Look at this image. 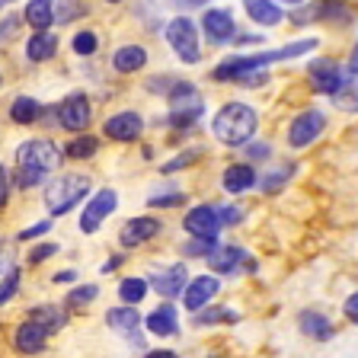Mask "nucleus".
<instances>
[{"label": "nucleus", "mask_w": 358, "mask_h": 358, "mask_svg": "<svg viewBox=\"0 0 358 358\" xmlns=\"http://www.w3.org/2000/svg\"><path fill=\"white\" fill-rule=\"evenodd\" d=\"M7 192H10V179H7V170L0 166V205H7Z\"/></svg>", "instance_id": "37998d69"}, {"label": "nucleus", "mask_w": 358, "mask_h": 358, "mask_svg": "<svg viewBox=\"0 0 358 358\" xmlns=\"http://www.w3.org/2000/svg\"><path fill=\"white\" fill-rule=\"evenodd\" d=\"M148 64V52H144L141 45H122L119 52L112 55V67L119 71V74H134V71H141Z\"/></svg>", "instance_id": "aec40b11"}, {"label": "nucleus", "mask_w": 358, "mask_h": 358, "mask_svg": "<svg viewBox=\"0 0 358 358\" xmlns=\"http://www.w3.org/2000/svg\"><path fill=\"white\" fill-rule=\"evenodd\" d=\"M55 48H58V38L52 36V32H36V36L26 42V55H29V61H48L55 58Z\"/></svg>", "instance_id": "b1692460"}, {"label": "nucleus", "mask_w": 358, "mask_h": 358, "mask_svg": "<svg viewBox=\"0 0 358 358\" xmlns=\"http://www.w3.org/2000/svg\"><path fill=\"white\" fill-rule=\"evenodd\" d=\"M256 109H250V106L243 103H227L221 112L215 115V138L224 144H231V148H237V144H246L250 138L256 134Z\"/></svg>", "instance_id": "f257e3e1"}, {"label": "nucleus", "mask_w": 358, "mask_h": 358, "mask_svg": "<svg viewBox=\"0 0 358 358\" xmlns=\"http://www.w3.org/2000/svg\"><path fill=\"white\" fill-rule=\"evenodd\" d=\"M52 231V221H42V224H32L29 231H20L16 234V240H36V237H42V234H48Z\"/></svg>", "instance_id": "58836bf2"}, {"label": "nucleus", "mask_w": 358, "mask_h": 358, "mask_svg": "<svg viewBox=\"0 0 358 358\" xmlns=\"http://www.w3.org/2000/svg\"><path fill=\"white\" fill-rule=\"evenodd\" d=\"M285 3H301V0H285Z\"/></svg>", "instance_id": "3c124183"}, {"label": "nucleus", "mask_w": 358, "mask_h": 358, "mask_svg": "<svg viewBox=\"0 0 358 358\" xmlns=\"http://www.w3.org/2000/svg\"><path fill=\"white\" fill-rule=\"evenodd\" d=\"M109 3H115V0H109Z\"/></svg>", "instance_id": "603ef678"}, {"label": "nucleus", "mask_w": 358, "mask_h": 358, "mask_svg": "<svg viewBox=\"0 0 358 358\" xmlns=\"http://www.w3.org/2000/svg\"><path fill=\"white\" fill-rule=\"evenodd\" d=\"M150 282H154L150 288L160 291L164 298H179V294H182V288H186V282H189L186 266H182V262H176V266L160 268V272H154V275H150Z\"/></svg>", "instance_id": "9d476101"}, {"label": "nucleus", "mask_w": 358, "mask_h": 358, "mask_svg": "<svg viewBox=\"0 0 358 358\" xmlns=\"http://www.w3.org/2000/svg\"><path fill=\"white\" fill-rule=\"evenodd\" d=\"M310 83L317 93H339L343 87V74H339V67L333 61H313L310 64Z\"/></svg>", "instance_id": "2eb2a0df"}, {"label": "nucleus", "mask_w": 358, "mask_h": 358, "mask_svg": "<svg viewBox=\"0 0 358 358\" xmlns=\"http://www.w3.org/2000/svg\"><path fill=\"white\" fill-rule=\"evenodd\" d=\"M16 291H20V268H10V272H7V278L0 282V307L7 304V301L13 298Z\"/></svg>", "instance_id": "2f4dec72"}, {"label": "nucleus", "mask_w": 358, "mask_h": 358, "mask_svg": "<svg viewBox=\"0 0 358 358\" xmlns=\"http://www.w3.org/2000/svg\"><path fill=\"white\" fill-rule=\"evenodd\" d=\"M122 259H125V256H112V259H109V262H106V266H103V272H112V268L119 266Z\"/></svg>", "instance_id": "09e8293b"}, {"label": "nucleus", "mask_w": 358, "mask_h": 358, "mask_svg": "<svg viewBox=\"0 0 358 358\" xmlns=\"http://www.w3.org/2000/svg\"><path fill=\"white\" fill-rule=\"evenodd\" d=\"M182 227H186L192 237L215 240L217 231H221V221H217V211H215V208H208V205H199V208H192V211L186 215Z\"/></svg>", "instance_id": "1a4fd4ad"}, {"label": "nucleus", "mask_w": 358, "mask_h": 358, "mask_svg": "<svg viewBox=\"0 0 358 358\" xmlns=\"http://www.w3.org/2000/svg\"><path fill=\"white\" fill-rule=\"evenodd\" d=\"M58 253V246L55 243H42V246H36L29 253V262H42V259H48V256H55Z\"/></svg>", "instance_id": "ea45409f"}, {"label": "nucleus", "mask_w": 358, "mask_h": 358, "mask_svg": "<svg viewBox=\"0 0 358 358\" xmlns=\"http://www.w3.org/2000/svg\"><path fill=\"white\" fill-rule=\"evenodd\" d=\"M288 176H291V166H282V170H278V173H268V176H266V182H262V189H266V192H275V189L282 186V182H285V179H288Z\"/></svg>", "instance_id": "c9c22d12"}, {"label": "nucleus", "mask_w": 358, "mask_h": 358, "mask_svg": "<svg viewBox=\"0 0 358 358\" xmlns=\"http://www.w3.org/2000/svg\"><path fill=\"white\" fill-rule=\"evenodd\" d=\"M157 234H160V221L144 215V217H131L119 231V240H122V246H141L150 237H157Z\"/></svg>", "instance_id": "9b49d317"}, {"label": "nucleus", "mask_w": 358, "mask_h": 358, "mask_svg": "<svg viewBox=\"0 0 358 358\" xmlns=\"http://www.w3.org/2000/svg\"><path fill=\"white\" fill-rule=\"evenodd\" d=\"M115 192L112 189H99L93 199H90V205L83 208V215H80V231L83 234H96L99 231V224L106 221V217L115 211Z\"/></svg>", "instance_id": "0eeeda50"}, {"label": "nucleus", "mask_w": 358, "mask_h": 358, "mask_svg": "<svg viewBox=\"0 0 358 358\" xmlns=\"http://www.w3.org/2000/svg\"><path fill=\"white\" fill-rule=\"evenodd\" d=\"M13 182L20 189H29V186H38V182H42V176H38V173H32V170H20V166H16Z\"/></svg>", "instance_id": "f704fd0d"}, {"label": "nucleus", "mask_w": 358, "mask_h": 358, "mask_svg": "<svg viewBox=\"0 0 358 358\" xmlns=\"http://www.w3.org/2000/svg\"><path fill=\"white\" fill-rule=\"evenodd\" d=\"M87 192H90V179L83 176V173H71V176L52 179V182L45 186V205L58 217V215H67Z\"/></svg>", "instance_id": "f03ea898"}, {"label": "nucleus", "mask_w": 358, "mask_h": 358, "mask_svg": "<svg viewBox=\"0 0 358 358\" xmlns=\"http://www.w3.org/2000/svg\"><path fill=\"white\" fill-rule=\"evenodd\" d=\"M201 150H186V154L182 157H176V160H170V164H164V173H173V170H182V166H189L195 160V157H199Z\"/></svg>", "instance_id": "4c0bfd02"}, {"label": "nucleus", "mask_w": 358, "mask_h": 358, "mask_svg": "<svg viewBox=\"0 0 358 358\" xmlns=\"http://www.w3.org/2000/svg\"><path fill=\"white\" fill-rule=\"evenodd\" d=\"M16 166H20V170H32L45 179V173H52L61 166V150L55 148L52 141H45V138L26 141L16 148Z\"/></svg>", "instance_id": "20e7f679"}, {"label": "nucleus", "mask_w": 358, "mask_h": 358, "mask_svg": "<svg viewBox=\"0 0 358 358\" xmlns=\"http://www.w3.org/2000/svg\"><path fill=\"white\" fill-rule=\"evenodd\" d=\"M217 288H221V282H217L215 275H199V278H192V282H186V288H182L186 307H189V310H199V307H205L217 294Z\"/></svg>", "instance_id": "f8f14e48"}, {"label": "nucleus", "mask_w": 358, "mask_h": 358, "mask_svg": "<svg viewBox=\"0 0 358 358\" xmlns=\"http://www.w3.org/2000/svg\"><path fill=\"white\" fill-rule=\"evenodd\" d=\"M10 119L20 122V125H32V122L42 119V103H36L32 96H16L10 106Z\"/></svg>", "instance_id": "a878e982"}, {"label": "nucleus", "mask_w": 358, "mask_h": 358, "mask_svg": "<svg viewBox=\"0 0 358 358\" xmlns=\"http://www.w3.org/2000/svg\"><path fill=\"white\" fill-rule=\"evenodd\" d=\"M106 323L112 329H119V333H134V329L141 327V313L134 310V307H112L106 313Z\"/></svg>", "instance_id": "393cba45"}, {"label": "nucleus", "mask_w": 358, "mask_h": 358, "mask_svg": "<svg viewBox=\"0 0 358 358\" xmlns=\"http://www.w3.org/2000/svg\"><path fill=\"white\" fill-rule=\"evenodd\" d=\"M99 285H80V288H71L67 294V307H87L90 301H96Z\"/></svg>", "instance_id": "c756f323"}, {"label": "nucleus", "mask_w": 358, "mask_h": 358, "mask_svg": "<svg viewBox=\"0 0 358 358\" xmlns=\"http://www.w3.org/2000/svg\"><path fill=\"white\" fill-rule=\"evenodd\" d=\"M58 122L67 131H83V128L90 125V99L83 96V93L67 96L64 103L58 106Z\"/></svg>", "instance_id": "6e6552de"}, {"label": "nucleus", "mask_w": 358, "mask_h": 358, "mask_svg": "<svg viewBox=\"0 0 358 358\" xmlns=\"http://www.w3.org/2000/svg\"><path fill=\"white\" fill-rule=\"evenodd\" d=\"M55 282H58V285H67V282H77V272H74V268H71V272H58V275H55Z\"/></svg>", "instance_id": "a18cd8bd"}, {"label": "nucleus", "mask_w": 358, "mask_h": 358, "mask_svg": "<svg viewBox=\"0 0 358 358\" xmlns=\"http://www.w3.org/2000/svg\"><path fill=\"white\" fill-rule=\"evenodd\" d=\"M201 112H205V103L201 96L195 93L192 83L186 80H173L170 87V122L176 128H189L201 119Z\"/></svg>", "instance_id": "7ed1b4c3"}, {"label": "nucleus", "mask_w": 358, "mask_h": 358, "mask_svg": "<svg viewBox=\"0 0 358 358\" xmlns=\"http://www.w3.org/2000/svg\"><path fill=\"white\" fill-rule=\"evenodd\" d=\"M26 22H29L32 29L45 32L55 22V3L52 0H29V7H26Z\"/></svg>", "instance_id": "5701e85b"}, {"label": "nucleus", "mask_w": 358, "mask_h": 358, "mask_svg": "<svg viewBox=\"0 0 358 358\" xmlns=\"http://www.w3.org/2000/svg\"><path fill=\"white\" fill-rule=\"evenodd\" d=\"M166 38H170L173 52L179 55V61H186V64H199L201 58V48H199V29H195V22L186 20V16H179L166 26Z\"/></svg>", "instance_id": "39448f33"}, {"label": "nucleus", "mask_w": 358, "mask_h": 358, "mask_svg": "<svg viewBox=\"0 0 358 358\" xmlns=\"http://www.w3.org/2000/svg\"><path fill=\"white\" fill-rule=\"evenodd\" d=\"M208 262H211V268L215 272H224V275H231L237 266H243V268H253V262H250V256L240 250V246H215L208 253Z\"/></svg>", "instance_id": "dca6fc26"}, {"label": "nucleus", "mask_w": 358, "mask_h": 358, "mask_svg": "<svg viewBox=\"0 0 358 358\" xmlns=\"http://www.w3.org/2000/svg\"><path fill=\"white\" fill-rule=\"evenodd\" d=\"M144 294H148V282L144 278H122L119 282V298L125 304H141Z\"/></svg>", "instance_id": "cd10ccee"}, {"label": "nucleus", "mask_w": 358, "mask_h": 358, "mask_svg": "<svg viewBox=\"0 0 358 358\" xmlns=\"http://www.w3.org/2000/svg\"><path fill=\"white\" fill-rule=\"evenodd\" d=\"M182 201H186V195L173 192V195H154V199H150V205H154V208H173V205H182Z\"/></svg>", "instance_id": "e433bc0d"}, {"label": "nucleus", "mask_w": 358, "mask_h": 358, "mask_svg": "<svg viewBox=\"0 0 358 358\" xmlns=\"http://www.w3.org/2000/svg\"><path fill=\"white\" fill-rule=\"evenodd\" d=\"M323 128H327V115H323L320 109L301 112L298 119L291 122V128H288L291 148H307V144H313L323 134Z\"/></svg>", "instance_id": "423d86ee"}, {"label": "nucleus", "mask_w": 358, "mask_h": 358, "mask_svg": "<svg viewBox=\"0 0 358 358\" xmlns=\"http://www.w3.org/2000/svg\"><path fill=\"white\" fill-rule=\"evenodd\" d=\"M345 317H349L352 323L358 320V294H352V298L345 301Z\"/></svg>", "instance_id": "c03bdc74"}, {"label": "nucleus", "mask_w": 358, "mask_h": 358, "mask_svg": "<svg viewBox=\"0 0 358 358\" xmlns=\"http://www.w3.org/2000/svg\"><path fill=\"white\" fill-rule=\"evenodd\" d=\"M215 240H205V237H195L192 243H186V250H182V253L186 256H208L211 250H215Z\"/></svg>", "instance_id": "72a5a7b5"}, {"label": "nucleus", "mask_w": 358, "mask_h": 358, "mask_svg": "<svg viewBox=\"0 0 358 358\" xmlns=\"http://www.w3.org/2000/svg\"><path fill=\"white\" fill-rule=\"evenodd\" d=\"M250 20H256L259 26H278L282 22V7H275V0H243Z\"/></svg>", "instance_id": "412c9836"}, {"label": "nucleus", "mask_w": 358, "mask_h": 358, "mask_svg": "<svg viewBox=\"0 0 358 358\" xmlns=\"http://www.w3.org/2000/svg\"><path fill=\"white\" fill-rule=\"evenodd\" d=\"M301 333H307L310 339H333V323L323 317V313H317V310H304L301 313Z\"/></svg>", "instance_id": "4be33fe9"}, {"label": "nucleus", "mask_w": 358, "mask_h": 358, "mask_svg": "<svg viewBox=\"0 0 358 358\" xmlns=\"http://www.w3.org/2000/svg\"><path fill=\"white\" fill-rule=\"evenodd\" d=\"M217 211V221L221 224H237L240 221V211L237 208H215Z\"/></svg>", "instance_id": "a19ab883"}, {"label": "nucleus", "mask_w": 358, "mask_h": 358, "mask_svg": "<svg viewBox=\"0 0 358 358\" xmlns=\"http://www.w3.org/2000/svg\"><path fill=\"white\" fill-rule=\"evenodd\" d=\"M144 122L138 112H119V115H112L106 122V134H109L112 141H134L138 134H141Z\"/></svg>", "instance_id": "ddd939ff"}, {"label": "nucleus", "mask_w": 358, "mask_h": 358, "mask_svg": "<svg viewBox=\"0 0 358 358\" xmlns=\"http://www.w3.org/2000/svg\"><path fill=\"white\" fill-rule=\"evenodd\" d=\"M96 32H77L74 36V52L77 55H93L96 52Z\"/></svg>", "instance_id": "473e14b6"}, {"label": "nucleus", "mask_w": 358, "mask_h": 358, "mask_svg": "<svg viewBox=\"0 0 358 358\" xmlns=\"http://www.w3.org/2000/svg\"><path fill=\"white\" fill-rule=\"evenodd\" d=\"M246 157H253V160H266L268 148H266V144H250V148H246Z\"/></svg>", "instance_id": "79ce46f5"}, {"label": "nucleus", "mask_w": 358, "mask_h": 358, "mask_svg": "<svg viewBox=\"0 0 358 358\" xmlns=\"http://www.w3.org/2000/svg\"><path fill=\"white\" fill-rule=\"evenodd\" d=\"M29 320L42 323L45 333H55V329H61L67 323V313L61 310V307H55V304H42V307H32Z\"/></svg>", "instance_id": "bb28decb"}, {"label": "nucleus", "mask_w": 358, "mask_h": 358, "mask_svg": "<svg viewBox=\"0 0 358 358\" xmlns=\"http://www.w3.org/2000/svg\"><path fill=\"white\" fill-rule=\"evenodd\" d=\"M7 3H13V0H0V7H7Z\"/></svg>", "instance_id": "8fccbe9b"}, {"label": "nucleus", "mask_w": 358, "mask_h": 358, "mask_svg": "<svg viewBox=\"0 0 358 358\" xmlns=\"http://www.w3.org/2000/svg\"><path fill=\"white\" fill-rule=\"evenodd\" d=\"M13 343H16V349H20L22 355H36V352H42V349H45V343H48V333H45L42 323L26 320L20 329H16Z\"/></svg>", "instance_id": "f3484780"}, {"label": "nucleus", "mask_w": 358, "mask_h": 358, "mask_svg": "<svg viewBox=\"0 0 358 358\" xmlns=\"http://www.w3.org/2000/svg\"><path fill=\"white\" fill-rule=\"evenodd\" d=\"M144 327L150 329L154 336H173L179 329V317H176V307L166 301V304H160L154 313H150L148 320H141Z\"/></svg>", "instance_id": "6ab92c4d"}, {"label": "nucleus", "mask_w": 358, "mask_h": 358, "mask_svg": "<svg viewBox=\"0 0 358 358\" xmlns=\"http://www.w3.org/2000/svg\"><path fill=\"white\" fill-rule=\"evenodd\" d=\"M99 150V141L93 138V134H80V138H74V141L67 144L64 154L74 157V160H87V157H93Z\"/></svg>", "instance_id": "c85d7f7f"}, {"label": "nucleus", "mask_w": 358, "mask_h": 358, "mask_svg": "<svg viewBox=\"0 0 358 358\" xmlns=\"http://www.w3.org/2000/svg\"><path fill=\"white\" fill-rule=\"evenodd\" d=\"M144 358H179L176 352H170V349H154V352H148Z\"/></svg>", "instance_id": "49530a36"}, {"label": "nucleus", "mask_w": 358, "mask_h": 358, "mask_svg": "<svg viewBox=\"0 0 358 358\" xmlns=\"http://www.w3.org/2000/svg\"><path fill=\"white\" fill-rule=\"evenodd\" d=\"M195 313V327H205V323H221V320H237V313H231V310H224V307H215V310H192Z\"/></svg>", "instance_id": "7c9ffc66"}, {"label": "nucleus", "mask_w": 358, "mask_h": 358, "mask_svg": "<svg viewBox=\"0 0 358 358\" xmlns=\"http://www.w3.org/2000/svg\"><path fill=\"white\" fill-rule=\"evenodd\" d=\"M221 186L227 189V192H234V195L246 192V189H253V186H256L253 166H250V164H234V166H227V170H224V176H221Z\"/></svg>", "instance_id": "a211bd4d"}, {"label": "nucleus", "mask_w": 358, "mask_h": 358, "mask_svg": "<svg viewBox=\"0 0 358 358\" xmlns=\"http://www.w3.org/2000/svg\"><path fill=\"white\" fill-rule=\"evenodd\" d=\"M201 29L208 32L211 42H231L237 26H234V16L227 10H208L201 16Z\"/></svg>", "instance_id": "4468645a"}, {"label": "nucleus", "mask_w": 358, "mask_h": 358, "mask_svg": "<svg viewBox=\"0 0 358 358\" xmlns=\"http://www.w3.org/2000/svg\"><path fill=\"white\" fill-rule=\"evenodd\" d=\"M173 3H176V7H205L208 0H173Z\"/></svg>", "instance_id": "de8ad7c7"}]
</instances>
